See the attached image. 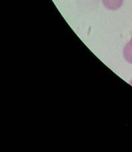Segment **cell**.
Returning a JSON list of instances; mask_svg holds the SVG:
<instances>
[{
  "label": "cell",
  "mask_w": 132,
  "mask_h": 152,
  "mask_svg": "<svg viewBox=\"0 0 132 152\" xmlns=\"http://www.w3.org/2000/svg\"><path fill=\"white\" fill-rule=\"evenodd\" d=\"M123 57L127 62L132 64V40L125 46L123 49Z\"/></svg>",
  "instance_id": "obj_2"
},
{
  "label": "cell",
  "mask_w": 132,
  "mask_h": 152,
  "mask_svg": "<svg viewBox=\"0 0 132 152\" xmlns=\"http://www.w3.org/2000/svg\"><path fill=\"white\" fill-rule=\"evenodd\" d=\"M129 84H130L132 86V80H130V82H129Z\"/></svg>",
  "instance_id": "obj_3"
},
{
  "label": "cell",
  "mask_w": 132,
  "mask_h": 152,
  "mask_svg": "<svg viewBox=\"0 0 132 152\" xmlns=\"http://www.w3.org/2000/svg\"><path fill=\"white\" fill-rule=\"evenodd\" d=\"M104 7L110 10H117L121 8L123 0H102Z\"/></svg>",
  "instance_id": "obj_1"
}]
</instances>
